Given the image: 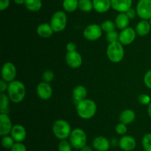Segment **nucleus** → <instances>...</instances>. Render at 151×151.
Instances as JSON below:
<instances>
[{
	"label": "nucleus",
	"instance_id": "nucleus-34",
	"mask_svg": "<svg viewBox=\"0 0 151 151\" xmlns=\"http://www.w3.org/2000/svg\"><path fill=\"white\" fill-rule=\"evenodd\" d=\"M115 131H116V133L118 135L124 136L127 133V131H128V127H127L126 124L120 122L116 125V127H115Z\"/></svg>",
	"mask_w": 151,
	"mask_h": 151
},
{
	"label": "nucleus",
	"instance_id": "nucleus-37",
	"mask_svg": "<svg viewBox=\"0 0 151 151\" xmlns=\"http://www.w3.org/2000/svg\"><path fill=\"white\" fill-rule=\"evenodd\" d=\"M144 83L147 88L151 90V69L145 74Z\"/></svg>",
	"mask_w": 151,
	"mask_h": 151
},
{
	"label": "nucleus",
	"instance_id": "nucleus-20",
	"mask_svg": "<svg viewBox=\"0 0 151 151\" xmlns=\"http://www.w3.org/2000/svg\"><path fill=\"white\" fill-rule=\"evenodd\" d=\"M135 118L136 113L131 109L124 110H122V112H121V113L119 114V121H120L121 123H123V124H126V125L134 122Z\"/></svg>",
	"mask_w": 151,
	"mask_h": 151
},
{
	"label": "nucleus",
	"instance_id": "nucleus-11",
	"mask_svg": "<svg viewBox=\"0 0 151 151\" xmlns=\"http://www.w3.org/2000/svg\"><path fill=\"white\" fill-rule=\"evenodd\" d=\"M65 60L68 66L74 69L80 68L83 64L82 56L77 50L74 52H67L65 56Z\"/></svg>",
	"mask_w": 151,
	"mask_h": 151
},
{
	"label": "nucleus",
	"instance_id": "nucleus-27",
	"mask_svg": "<svg viewBox=\"0 0 151 151\" xmlns=\"http://www.w3.org/2000/svg\"><path fill=\"white\" fill-rule=\"evenodd\" d=\"M78 8L84 13H89L94 9L92 0H79Z\"/></svg>",
	"mask_w": 151,
	"mask_h": 151
},
{
	"label": "nucleus",
	"instance_id": "nucleus-44",
	"mask_svg": "<svg viewBox=\"0 0 151 151\" xmlns=\"http://www.w3.org/2000/svg\"><path fill=\"white\" fill-rule=\"evenodd\" d=\"M147 114H148L149 117L151 118V102L147 105Z\"/></svg>",
	"mask_w": 151,
	"mask_h": 151
},
{
	"label": "nucleus",
	"instance_id": "nucleus-21",
	"mask_svg": "<svg viewBox=\"0 0 151 151\" xmlns=\"http://www.w3.org/2000/svg\"><path fill=\"white\" fill-rule=\"evenodd\" d=\"M87 96V90L84 86L78 85L73 89L72 91V97L74 101L76 104L81 101L86 99Z\"/></svg>",
	"mask_w": 151,
	"mask_h": 151
},
{
	"label": "nucleus",
	"instance_id": "nucleus-18",
	"mask_svg": "<svg viewBox=\"0 0 151 151\" xmlns=\"http://www.w3.org/2000/svg\"><path fill=\"white\" fill-rule=\"evenodd\" d=\"M94 10L99 13H104L111 7V0H92Z\"/></svg>",
	"mask_w": 151,
	"mask_h": 151
},
{
	"label": "nucleus",
	"instance_id": "nucleus-39",
	"mask_svg": "<svg viewBox=\"0 0 151 151\" xmlns=\"http://www.w3.org/2000/svg\"><path fill=\"white\" fill-rule=\"evenodd\" d=\"M10 6V0H0V10H6Z\"/></svg>",
	"mask_w": 151,
	"mask_h": 151
},
{
	"label": "nucleus",
	"instance_id": "nucleus-38",
	"mask_svg": "<svg viewBox=\"0 0 151 151\" xmlns=\"http://www.w3.org/2000/svg\"><path fill=\"white\" fill-rule=\"evenodd\" d=\"M66 49L67 50V52H74L77 50V44L75 43L70 41V42H68L66 46Z\"/></svg>",
	"mask_w": 151,
	"mask_h": 151
},
{
	"label": "nucleus",
	"instance_id": "nucleus-41",
	"mask_svg": "<svg viewBox=\"0 0 151 151\" xmlns=\"http://www.w3.org/2000/svg\"><path fill=\"white\" fill-rule=\"evenodd\" d=\"M7 88H8L7 82H6L5 81L1 79V81H0V92H1V93H3L5 91H7Z\"/></svg>",
	"mask_w": 151,
	"mask_h": 151
},
{
	"label": "nucleus",
	"instance_id": "nucleus-12",
	"mask_svg": "<svg viewBox=\"0 0 151 151\" xmlns=\"http://www.w3.org/2000/svg\"><path fill=\"white\" fill-rule=\"evenodd\" d=\"M36 93L41 99L48 100L52 96V88L50 83L41 81L37 85Z\"/></svg>",
	"mask_w": 151,
	"mask_h": 151
},
{
	"label": "nucleus",
	"instance_id": "nucleus-45",
	"mask_svg": "<svg viewBox=\"0 0 151 151\" xmlns=\"http://www.w3.org/2000/svg\"><path fill=\"white\" fill-rule=\"evenodd\" d=\"M149 22H150V26H151V19L149 20Z\"/></svg>",
	"mask_w": 151,
	"mask_h": 151
},
{
	"label": "nucleus",
	"instance_id": "nucleus-28",
	"mask_svg": "<svg viewBox=\"0 0 151 151\" xmlns=\"http://www.w3.org/2000/svg\"><path fill=\"white\" fill-rule=\"evenodd\" d=\"M1 145L5 149H8L10 150L12 148V147L14 145V144L16 143V142L14 141V139H13L11 136H2V139L1 140Z\"/></svg>",
	"mask_w": 151,
	"mask_h": 151
},
{
	"label": "nucleus",
	"instance_id": "nucleus-29",
	"mask_svg": "<svg viewBox=\"0 0 151 151\" xmlns=\"http://www.w3.org/2000/svg\"><path fill=\"white\" fill-rule=\"evenodd\" d=\"M101 28L103 31L106 32V33L111 31L115 30V28H116V25L115 22H113L111 20H106L101 24Z\"/></svg>",
	"mask_w": 151,
	"mask_h": 151
},
{
	"label": "nucleus",
	"instance_id": "nucleus-13",
	"mask_svg": "<svg viewBox=\"0 0 151 151\" xmlns=\"http://www.w3.org/2000/svg\"><path fill=\"white\" fill-rule=\"evenodd\" d=\"M13 124L12 121L7 113H0V136H4L10 134Z\"/></svg>",
	"mask_w": 151,
	"mask_h": 151
},
{
	"label": "nucleus",
	"instance_id": "nucleus-23",
	"mask_svg": "<svg viewBox=\"0 0 151 151\" xmlns=\"http://www.w3.org/2000/svg\"><path fill=\"white\" fill-rule=\"evenodd\" d=\"M130 20L131 19L128 18L125 13H119L115 19V25L117 28L122 30L125 28L129 27Z\"/></svg>",
	"mask_w": 151,
	"mask_h": 151
},
{
	"label": "nucleus",
	"instance_id": "nucleus-5",
	"mask_svg": "<svg viewBox=\"0 0 151 151\" xmlns=\"http://www.w3.org/2000/svg\"><path fill=\"white\" fill-rule=\"evenodd\" d=\"M69 142L75 150H81L86 145L87 136L86 132L81 128H75L69 136Z\"/></svg>",
	"mask_w": 151,
	"mask_h": 151
},
{
	"label": "nucleus",
	"instance_id": "nucleus-30",
	"mask_svg": "<svg viewBox=\"0 0 151 151\" xmlns=\"http://www.w3.org/2000/svg\"><path fill=\"white\" fill-rule=\"evenodd\" d=\"M142 144L145 151H151V133H147L143 136Z\"/></svg>",
	"mask_w": 151,
	"mask_h": 151
},
{
	"label": "nucleus",
	"instance_id": "nucleus-1",
	"mask_svg": "<svg viewBox=\"0 0 151 151\" xmlns=\"http://www.w3.org/2000/svg\"><path fill=\"white\" fill-rule=\"evenodd\" d=\"M97 110V105L92 99H86L76 104L77 113L83 119H91L95 115Z\"/></svg>",
	"mask_w": 151,
	"mask_h": 151
},
{
	"label": "nucleus",
	"instance_id": "nucleus-9",
	"mask_svg": "<svg viewBox=\"0 0 151 151\" xmlns=\"http://www.w3.org/2000/svg\"><path fill=\"white\" fill-rule=\"evenodd\" d=\"M1 79L6 82L10 83L14 81L17 74V70L14 64L10 62H5L1 68Z\"/></svg>",
	"mask_w": 151,
	"mask_h": 151
},
{
	"label": "nucleus",
	"instance_id": "nucleus-24",
	"mask_svg": "<svg viewBox=\"0 0 151 151\" xmlns=\"http://www.w3.org/2000/svg\"><path fill=\"white\" fill-rule=\"evenodd\" d=\"M24 6L29 11L38 12L42 7V1L41 0H26Z\"/></svg>",
	"mask_w": 151,
	"mask_h": 151
},
{
	"label": "nucleus",
	"instance_id": "nucleus-16",
	"mask_svg": "<svg viewBox=\"0 0 151 151\" xmlns=\"http://www.w3.org/2000/svg\"><path fill=\"white\" fill-rule=\"evenodd\" d=\"M92 146L97 151H108L111 147V142L104 136H97L93 140Z\"/></svg>",
	"mask_w": 151,
	"mask_h": 151
},
{
	"label": "nucleus",
	"instance_id": "nucleus-15",
	"mask_svg": "<svg viewBox=\"0 0 151 151\" xmlns=\"http://www.w3.org/2000/svg\"><path fill=\"white\" fill-rule=\"evenodd\" d=\"M10 135L13 137L16 142H22L26 139V129L22 124H15L13 126Z\"/></svg>",
	"mask_w": 151,
	"mask_h": 151
},
{
	"label": "nucleus",
	"instance_id": "nucleus-3",
	"mask_svg": "<svg viewBox=\"0 0 151 151\" xmlns=\"http://www.w3.org/2000/svg\"><path fill=\"white\" fill-rule=\"evenodd\" d=\"M70 124L64 119L56 120L52 125V133L58 139L66 140L72 133Z\"/></svg>",
	"mask_w": 151,
	"mask_h": 151
},
{
	"label": "nucleus",
	"instance_id": "nucleus-4",
	"mask_svg": "<svg viewBox=\"0 0 151 151\" xmlns=\"http://www.w3.org/2000/svg\"><path fill=\"white\" fill-rule=\"evenodd\" d=\"M106 55L109 60L114 63H119L125 56V49L119 41L110 43L106 48Z\"/></svg>",
	"mask_w": 151,
	"mask_h": 151
},
{
	"label": "nucleus",
	"instance_id": "nucleus-36",
	"mask_svg": "<svg viewBox=\"0 0 151 151\" xmlns=\"http://www.w3.org/2000/svg\"><path fill=\"white\" fill-rule=\"evenodd\" d=\"M10 151H27V147L22 142H16Z\"/></svg>",
	"mask_w": 151,
	"mask_h": 151
},
{
	"label": "nucleus",
	"instance_id": "nucleus-25",
	"mask_svg": "<svg viewBox=\"0 0 151 151\" xmlns=\"http://www.w3.org/2000/svg\"><path fill=\"white\" fill-rule=\"evenodd\" d=\"M10 98L8 95L4 93H1L0 96V113H7L9 112V105H10Z\"/></svg>",
	"mask_w": 151,
	"mask_h": 151
},
{
	"label": "nucleus",
	"instance_id": "nucleus-33",
	"mask_svg": "<svg viewBox=\"0 0 151 151\" xmlns=\"http://www.w3.org/2000/svg\"><path fill=\"white\" fill-rule=\"evenodd\" d=\"M54 77L55 74L53 73V71H52L51 70H46L42 74L43 81H45V82L50 83L54 79Z\"/></svg>",
	"mask_w": 151,
	"mask_h": 151
},
{
	"label": "nucleus",
	"instance_id": "nucleus-42",
	"mask_svg": "<svg viewBox=\"0 0 151 151\" xmlns=\"http://www.w3.org/2000/svg\"><path fill=\"white\" fill-rule=\"evenodd\" d=\"M80 151H93V149L91 147L88 146V145H86V146H84L83 147L81 148V150H80Z\"/></svg>",
	"mask_w": 151,
	"mask_h": 151
},
{
	"label": "nucleus",
	"instance_id": "nucleus-26",
	"mask_svg": "<svg viewBox=\"0 0 151 151\" xmlns=\"http://www.w3.org/2000/svg\"><path fill=\"white\" fill-rule=\"evenodd\" d=\"M78 2L79 0H63L62 6L66 12L72 13L78 8Z\"/></svg>",
	"mask_w": 151,
	"mask_h": 151
},
{
	"label": "nucleus",
	"instance_id": "nucleus-8",
	"mask_svg": "<svg viewBox=\"0 0 151 151\" xmlns=\"http://www.w3.org/2000/svg\"><path fill=\"white\" fill-rule=\"evenodd\" d=\"M136 10L137 16L140 19L150 20L151 19V0H139Z\"/></svg>",
	"mask_w": 151,
	"mask_h": 151
},
{
	"label": "nucleus",
	"instance_id": "nucleus-32",
	"mask_svg": "<svg viewBox=\"0 0 151 151\" xmlns=\"http://www.w3.org/2000/svg\"><path fill=\"white\" fill-rule=\"evenodd\" d=\"M72 146L70 142L66 140H61L58 144V151H72Z\"/></svg>",
	"mask_w": 151,
	"mask_h": 151
},
{
	"label": "nucleus",
	"instance_id": "nucleus-35",
	"mask_svg": "<svg viewBox=\"0 0 151 151\" xmlns=\"http://www.w3.org/2000/svg\"><path fill=\"white\" fill-rule=\"evenodd\" d=\"M138 101L140 104L144 105H148L151 102V98L150 96L145 93L140 94L138 96Z\"/></svg>",
	"mask_w": 151,
	"mask_h": 151
},
{
	"label": "nucleus",
	"instance_id": "nucleus-40",
	"mask_svg": "<svg viewBox=\"0 0 151 151\" xmlns=\"http://www.w3.org/2000/svg\"><path fill=\"white\" fill-rule=\"evenodd\" d=\"M125 13L127 14V16H128V18H129L130 19H133L135 18V16H137V10H135V9L132 8V7H131V8L129 9V10H127L126 12H125Z\"/></svg>",
	"mask_w": 151,
	"mask_h": 151
},
{
	"label": "nucleus",
	"instance_id": "nucleus-19",
	"mask_svg": "<svg viewBox=\"0 0 151 151\" xmlns=\"http://www.w3.org/2000/svg\"><path fill=\"white\" fill-rule=\"evenodd\" d=\"M150 30L151 26L150 22L148 20H144V19L139 21L136 25L135 28L137 34L139 36H145L148 35L149 33L150 32Z\"/></svg>",
	"mask_w": 151,
	"mask_h": 151
},
{
	"label": "nucleus",
	"instance_id": "nucleus-43",
	"mask_svg": "<svg viewBox=\"0 0 151 151\" xmlns=\"http://www.w3.org/2000/svg\"><path fill=\"white\" fill-rule=\"evenodd\" d=\"M14 2L16 4H19V5H22V4H24L26 0H13Z\"/></svg>",
	"mask_w": 151,
	"mask_h": 151
},
{
	"label": "nucleus",
	"instance_id": "nucleus-7",
	"mask_svg": "<svg viewBox=\"0 0 151 151\" xmlns=\"http://www.w3.org/2000/svg\"><path fill=\"white\" fill-rule=\"evenodd\" d=\"M83 35L88 41H97L103 35V30L101 26L97 24H90L84 28Z\"/></svg>",
	"mask_w": 151,
	"mask_h": 151
},
{
	"label": "nucleus",
	"instance_id": "nucleus-10",
	"mask_svg": "<svg viewBox=\"0 0 151 151\" xmlns=\"http://www.w3.org/2000/svg\"><path fill=\"white\" fill-rule=\"evenodd\" d=\"M137 35V34L135 29L131 27H128V28L121 30V32L119 33V41L123 46L128 45L135 41Z\"/></svg>",
	"mask_w": 151,
	"mask_h": 151
},
{
	"label": "nucleus",
	"instance_id": "nucleus-17",
	"mask_svg": "<svg viewBox=\"0 0 151 151\" xmlns=\"http://www.w3.org/2000/svg\"><path fill=\"white\" fill-rule=\"evenodd\" d=\"M132 4L133 0H111V7L119 13H125Z\"/></svg>",
	"mask_w": 151,
	"mask_h": 151
},
{
	"label": "nucleus",
	"instance_id": "nucleus-2",
	"mask_svg": "<svg viewBox=\"0 0 151 151\" xmlns=\"http://www.w3.org/2000/svg\"><path fill=\"white\" fill-rule=\"evenodd\" d=\"M7 91L10 102L18 104L24 99L26 95V87L23 82L19 80H14L8 84Z\"/></svg>",
	"mask_w": 151,
	"mask_h": 151
},
{
	"label": "nucleus",
	"instance_id": "nucleus-22",
	"mask_svg": "<svg viewBox=\"0 0 151 151\" xmlns=\"http://www.w3.org/2000/svg\"><path fill=\"white\" fill-rule=\"evenodd\" d=\"M36 32L37 34L41 38H49L53 35L54 30L50 24L42 23L38 25Z\"/></svg>",
	"mask_w": 151,
	"mask_h": 151
},
{
	"label": "nucleus",
	"instance_id": "nucleus-31",
	"mask_svg": "<svg viewBox=\"0 0 151 151\" xmlns=\"http://www.w3.org/2000/svg\"><path fill=\"white\" fill-rule=\"evenodd\" d=\"M119 33H118L117 31L113 30L111 32H109L106 33V40L109 42V44L113 42H116V41H119Z\"/></svg>",
	"mask_w": 151,
	"mask_h": 151
},
{
	"label": "nucleus",
	"instance_id": "nucleus-6",
	"mask_svg": "<svg viewBox=\"0 0 151 151\" xmlns=\"http://www.w3.org/2000/svg\"><path fill=\"white\" fill-rule=\"evenodd\" d=\"M50 25L55 33L64 30L67 25V16L63 10H58L55 12L50 19Z\"/></svg>",
	"mask_w": 151,
	"mask_h": 151
},
{
	"label": "nucleus",
	"instance_id": "nucleus-14",
	"mask_svg": "<svg viewBox=\"0 0 151 151\" xmlns=\"http://www.w3.org/2000/svg\"><path fill=\"white\" fill-rule=\"evenodd\" d=\"M118 144L123 151H132L137 147V141L133 136L124 135L119 140Z\"/></svg>",
	"mask_w": 151,
	"mask_h": 151
}]
</instances>
